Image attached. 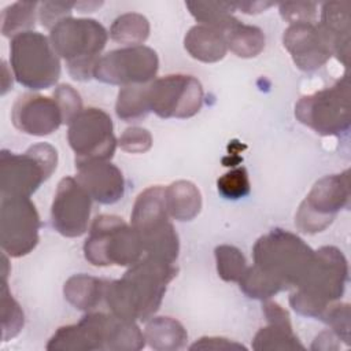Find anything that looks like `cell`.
I'll list each match as a JSON object with an SVG mask.
<instances>
[{
    "instance_id": "obj_1",
    "label": "cell",
    "mask_w": 351,
    "mask_h": 351,
    "mask_svg": "<svg viewBox=\"0 0 351 351\" xmlns=\"http://www.w3.org/2000/svg\"><path fill=\"white\" fill-rule=\"evenodd\" d=\"M177 273L176 263L143 255L119 280L107 281L104 303L119 318L147 322L159 310L166 288Z\"/></svg>"
},
{
    "instance_id": "obj_2",
    "label": "cell",
    "mask_w": 351,
    "mask_h": 351,
    "mask_svg": "<svg viewBox=\"0 0 351 351\" xmlns=\"http://www.w3.org/2000/svg\"><path fill=\"white\" fill-rule=\"evenodd\" d=\"M145 337L134 321L112 313L88 311L77 324L60 326L49 339V351H138Z\"/></svg>"
},
{
    "instance_id": "obj_3",
    "label": "cell",
    "mask_w": 351,
    "mask_h": 351,
    "mask_svg": "<svg viewBox=\"0 0 351 351\" xmlns=\"http://www.w3.org/2000/svg\"><path fill=\"white\" fill-rule=\"evenodd\" d=\"M348 281V262L333 245L314 251L313 261L289 295V306L300 315L319 319L325 310L340 300Z\"/></svg>"
},
{
    "instance_id": "obj_4",
    "label": "cell",
    "mask_w": 351,
    "mask_h": 351,
    "mask_svg": "<svg viewBox=\"0 0 351 351\" xmlns=\"http://www.w3.org/2000/svg\"><path fill=\"white\" fill-rule=\"evenodd\" d=\"M313 256L314 250L302 237L280 228L261 236L252 247L254 266L282 291L296 287Z\"/></svg>"
},
{
    "instance_id": "obj_5",
    "label": "cell",
    "mask_w": 351,
    "mask_h": 351,
    "mask_svg": "<svg viewBox=\"0 0 351 351\" xmlns=\"http://www.w3.org/2000/svg\"><path fill=\"white\" fill-rule=\"evenodd\" d=\"M108 40L106 27L90 18H64L49 33V41L77 81L93 78V71Z\"/></svg>"
},
{
    "instance_id": "obj_6",
    "label": "cell",
    "mask_w": 351,
    "mask_h": 351,
    "mask_svg": "<svg viewBox=\"0 0 351 351\" xmlns=\"http://www.w3.org/2000/svg\"><path fill=\"white\" fill-rule=\"evenodd\" d=\"M169 218L165 188L152 185L136 197L130 214V225L140 237L144 255L176 263L180 252V240Z\"/></svg>"
},
{
    "instance_id": "obj_7",
    "label": "cell",
    "mask_w": 351,
    "mask_h": 351,
    "mask_svg": "<svg viewBox=\"0 0 351 351\" xmlns=\"http://www.w3.org/2000/svg\"><path fill=\"white\" fill-rule=\"evenodd\" d=\"M144 248L138 234L123 218L112 214L97 215L84 243V256L93 266H128L138 262Z\"/></svg>"
},
{
    "instance_id": "obj_8",
    "label": "cell",
    "mask_w": 351,
    "mask_h": 351,
    "mask_svg": "<svg viewBox=\"0 0 351 351\" xmlns=\"http://www.w3.org/2000/svg\"><path fill=\"white\" fill-rule=\"evenodd\" d=\"M10 64L15 80L32 90L48 89L60 77V58L49 37L29 30L11 38Z\"/></svg>"
},
{
    "instance_id": "obj_9",
    "label": "cell",
    "mask_w": 351,
    "mask_h": 351,
    "mask_svg": "<svg viewBox=\"0 0 351 351\" xmlns=\"http://www.w3.org/2000/svg\"><path fill=\"white\" fill-rule=\"evenodd\" d=\"M58 151L48 143H38L23 154L0 152L1 197H30L56 170Z\"/></svg>"
},
{
    "instance_id": "obj_10",
    "label": "cell",
    "mask_w": 351,
    "mask_h": 351,
    "mask_svg": "<svg viewBox=\"0 0 351 351\" xmlns=\"http://www.w3.org/2000/svg\"><path fill=\"white\" fill-rule=\"evenodd\" d=\"M350 82L344 74L332 86L302 96L295 104L296 119L321 136H339L350 129Z\"/></svg>"
},
{
    "instance_id": "obj_11",
    "label": "cell",
    "mask_w": 351,
    "mask_h": 351,
    "mask_svg": "<svg viewBox=\"0 0 351 351\" xmlns=\"http://www.w3.org/2000/svg\"><path fill=\"white\" fill-rule=\"evenodd\" d=\"M350 170L325 176L313 185L300 203L295 225L303 233H319L332 225L340 210L350 207Z\"/></svg>"
},
{
    "instance_id": "obj_12",
    "label": "cell",
    "mask_w": 351,
    "mask_h": 351,
    "mask_svg": "<svg viewBox=\"0 0 351 351\" xmlns=\"http://www.w3.org/2000/svg\"><path fill=\"white\" fill-rule=\"evenodd\" d=\"M148 108L159 118L185 119L196 115L203 106V88L197 78L169 74L145 85Z\"/></svg>"
},
{
    "instance_id": "obj_13",
    "label": "cell",
    "mask_w": 351,
    "mask_h": 351,
    "mask_svg": "<svg viewBox=\"0 0 351 351\" xmlns=\"http://www.w3.org/2000/svg\"><path fill=\"white\" fill-rule=\"evenodd\" d=\"M67 141L75 154V162L110 160L118 140L111 117L101 108H82L67 129Z\"/></svg>"
},
{
    "instance_id": "obj_14",
    "label": "cell",
    "mask_w": 351,
    "mask_h": 351,
    "mask_svg": "<svg viewBox=\"0 0 351 351\" xmlns=\"http://www.w3.org/2000/svg\"><path fill=\"white\" fill-rule=\"evenodd\" d=\"M158 70L159 58L152 48L123 47L99 58L93 78L110 85H145L155 80Z\"/></svg>"
},
{
    "instance_id": "obj_15",
    "label": "cell",
    "mask_w": 351,
    "mask_h": 351,
    "mask_svg": "<svg viewBox=\"0 0 351 351\" xmlns=\"http://www.w3.org/2000/svg\"><path fill=\"white\" fill-rule=\"evenodd\" d=\"M41 222L30 197H1L0 243L5 255L21 258L38 244Z\"/></svg>"
},
{
    "instance_id": "obj_16",
    "label": "cell",
    "mask_w": 351,
    "mask_h": 351,
    "mask_svg": "<svg viewBox=\"0 0 351 351\" xmlns=\"http://www.w3.org/2000/svg\"><path fill=\"white\" fill-rule=\"evenodd\" d=\"M92 197L74 177L59 181L52 206L51 222L64 237H80L88 230Z\"/></svg>"
},
{
    "instance_id": "obj_17",
    "label": "cell",
    "mask_w": 351,
    "mask_h": 351,
    "mask_svg": "<svg viewBox=\"0 0 351 351\" xmlns=\"http://www.w3.org/2000/svg\"><path fill=\"white\" fill-rule=\"evenodd\" d=\"M282 44L293 63L303 71H315L333 55L332 41L319 23H291L282 34Z\"/></svg>"
},
{
    "instance_id": "obj_18",
    "label": "cell",
    "mask_w": 351,
    "mask_h": 351,
    "mask_svg": "<svg viewBox=\"0 0 351 351\" xmlns=\"http://www.w3.org/2000/svg\"><path fill=\"white\" fill-rule=\"evenodd\" d=\"M12 125L22 133L36 137L49 136L63 123L62 111L55 99L38 93H22L11 108Z\"/></svg>"
},
{
    "instance_id": "obj_19",
    "label": "cell",
    "mask_w": 351,
    "mask_h": 351,
    "mask_svg": "<svg viewBox=\"0 0 351 351\" xmlns=\"http://www.w3.org/2000/svg\"><path fill=\"white\" fill-rule=\"evenodd\" d=\"M77 181L89 193L92 200L101 204H114L125 193L122 171L110 160L75 162Z\"/></svg>"
},
{
    "instance_id": "obj_20",
    "label": "cell",
    "mask_w": 351,
    "mask_h": 351,
    "mask_svg": "<svg viewBox=\"0 0 351 351\" xmlns=\"http://www.w3.org/2000/svg\"><path fill=\"white\" fill-rule=\"evenodd\" d=\"M263 315L267 325L261 328L254 339L252 348L256 351H293L304 350L299 337L295 335L288 311L277 302L263 300Z\"/></svg>"
},
{
    "instance_id": "obj_21",
    "label": "cell",
    "mask_w": 351,
    "mask_h": 351,
    "mask_svg": "<svg viewBox=\"0 0 351 351\" xmlns=\"http://www.w3.org/2000/svg\"><path fill=\"white\" fill-rule=\"evenodd\" d=\"M319 25L332 41L333 55L344 66L350 56V4L347 1H328L321 8Z\"/></svg>"
},
{
    "instance_id": "obj_22",
    "label": "cell",
    "mask_w": 351,
    "mask_h": 351,
    "mask_svg": "<svg viewBox=\"0 0 351 351\" xmlns=\"http://www.w3.org/2000/svg\"><path fill=\"white\" fill-rule=\"evenodd\" d=\"M184 47L193 59L204 63L218 62L228 52L225 34L206 25L192 26L184 37Z\"/></svg>"
},
{
    "instance_id": "obj_23",
    "label": "cell",
    "mask_w": 351,
    "mask_h": 351,
    "mask_svg": "<svg viewBox=\"0 0 351 351\" xmlns=\"http://www.w3.org/2000/svg\"><path fill=\"white\" fill-rule=\"evenodd\" d=\"M165 203L169 215L176 221H192L200 213L202 195L193 182L180 180L165 188Z\"/></svg>"
},
{
    "instance_id": "obj_24",
    "label": "cell",
    "mask_w": 351,
    "mask_h": 351,
    "mask_svg": "<svg viewBox=\"0 0 351 351\" xmlns=\"http://www.w3.org/2000/svg\"><path fill=\"white\" fill-rule=\"evenodd\" d=\"M107 280L88 274L71 276L63 287L64 299L77 310L93 311L103 300Z\"/></svg>"
},
{
    "instance_id": "obj_25",
    "label": "cell",
    "mask_w": 351,
    "mask_h": 351,
    "mask_svg": "<svg viewBox=\"0 0 351 351\" xmlns=\"http://www.w3.org/2000/svg\"><path fill=\"white\" fill-rule=\"evenodd\" d=\"M144 337L158 351H176L185 347L188 333L181 322L171 317H152L147 321Z\"/></svg>"
},
{
    "instance_id": "obj_26",
    "label": "cell",
    "mask_w": 351,
    "mask_h": 351,
    "mask_svg": "<svg viewBox=\"0 0 351 351\" xmlns=\"http://www.w3.org/2000/svg\"><path fill=\"white\" fill-rule=\"evenodd\" d=\"M223 34L228 49L240 58H255L265 48L266 38L262 29L241 23L239 19Z\"/></svg>"
},
{
    "instance_id": "obj_27",
    "label": "cell",
    "mask_w": 351,
    "mask_h": 351,
    "mask_svg": "<svg viewBox=\"0 0 351 351\" xmlns=\"http://www.w3.org/2000/svg\"><path fill=\"white\" fill-rule=\"evenodd\" d=\"M185 5L199 25L214 27L222 33H225L237 21V18L233 16V12L236 11V4L233 3L186 1Z\"/></svg>"
},
{
    "instance_id": "obj_28",
    "label": "cell",
    "mask_w": 351,
    "mask_h": 351,
    "mask_svg": "<svg viewBox=\"0 0 351 351\" xmlns=\"http://www.w3.org/2000/svg\"><path fill=\"white\" fill-rule=\"evenodd\" d=\"M149 36L148 19L137 12H126L119 15L110 27V37L125 47L143 45Z\"/></svg>"
},
{
    "instance_id": "obj_29",
    "label": "cell",
    "mask_w": 351,
    "mask_h": 351,
    "mask_svg": "<svg viewBox=\"0 0 351 351\" xmlns=\"http://www.w3.org/2000/svg\"><path fill=\"white\" fill-rule=\"evenodd\" d=\"M38 15V3L16 1L1 11V33L4 37H15L32 30Z\"/></svg>"
},
{
    "instance_id": "obj_30",
    "label": "cell",
    "mask_w": 351,
    "mask_h": 351,
    "mask_svg": "<svg viewBox=\"0 0 351 351\" xmlns=\"http://www.w3.org/2000/svg\"><path fill=\"white\" fill-rule=\"evenodd\" d=\"M145 85L121 88L115 103V114L119 119L125 122H138L151 112L147 103Z\"/></svg>"
},
{
    "instance_id": "obj_31",
    "label": "cell",
    "mask_w": 351,
    "mask_h": 351,
    "mask_svg": "<svg viewBox=\"0 0 351 351\" xmlns=\"http://www.w3.org/2000/svg\"><path fill=\"white\" fill-rule=\"evenodd\" d=\"M218 276L228 282H239L247 270V261L243 252L229 244H221L214 250Z\"/></svg>"
},
{
    "instance_id": "obj_32",
    "label": "cell",
    "mask_w": 351,
    "mask_h": 351,
    "mask_svg": "<svg viewBox=\"0 0 351 351\" xmlns=\"http://www.w3.org/2000/svg\"><path fill=\"white\" fill-rule=\"evenodd\" d=\"M25 315L19 303L12 298L7 280L3 278L1 282V330L3 341H8L15 337L23 328Z\"/></svg>"
},
{
    "instance_id": "obj_33",
    "label": "cell",
    "mask_w": 351,
    "mask_h": 351,
    "mask_svg": "<svg viewBox=\"0 0 351 351\" xmlns=\"http://www.w3.org/2000/svg\"><path fill=\"white\" fill-rule=\"evenodd\" d=\"M239 287L244 295L251 299L267 300L282 289L267 276H265L256 266H248L244 276L239 281Z\"/></svg>"
},
{
    "instance_id": "obj_34",
    "label": "cell",
    "mask_w": 351,
    "mask_h": 351,
    "mask_svg": "<svg viewBox=\"0 0 351 351\" xmlns=\"http://www.w3.org/2000/svg\"><path fill=\"white\" fill-rule=\"evenodd\" d=\"M218 192L225 199H241L250 193L251 184L245 167H236L217 180Z\"/></svg>"
},
{
    "instance_id": "obj_35",
    "label": "cell",
    "mask_w": 351,
    "mask_h": 351,
    "mask_svg": "<svg viewBox=\"0 0 351 351\" xmlns=\"http://www.w3.org/2000/svg\"><path fill=\"white\" fill-rule=\"evenodd\" d=\"M330 326V330L347 346L350 344V304L335 302L319 318Z\"/></svg>"
},
{
    "instance_id": "obj_36",
    "label": "cell",
    "mask_w": 351,
    "mask_h": 351,
    "mask_svg": "<svg viewBox=\"0 0 351 351\" xmlns=\"http://www.w3.org/2000/svg\"><path fill=\"white\" fill-rule=\"evenodd\" d=\"M53 99L62 111L63 123L67 125L84 108L80 93L69 84H60L59 86H56L53 92Z\"/></svg>"
},
{
    "instance_id": "obj_37",
    "label": "cell",
    "mask_w": 351,
    "mask_h": 351,
    "mask_svg": "<svg viewBox=\"0 0 351 351\" xmlns=\"http://www.w3.org/2000/svg\"><path fill=\"white\" fill-rule=\"evenodd\" d=\"M118 144L121 149L129 154H144L152 145L151 133L140 126L128 128L119 137Z\"/></svg>"
},
{
    "instance_id": "obj_38",
    "label": "cell",
    "mask_w": 351,
    "mask_h": 351,
    "mask_svg": "<svg viewBox=\"0 0 351 351\" xmlns=\"http://www.w3.org/2000/svg\"><path fill=\"white\" fill-rule=\"evenodd\" d=\"M73 8H75V3H64V1L38 3V19L44 27L51 30L62 19L71 16Z\"/></svg>"
},
{
    "instance_id": "obj_39",
    "label": "cell",
    "mask_w": 351,
    "mask_h": 351,
    "mask_svg": "<svg viewBox=\"0 0 351 351\" xmlns=\"http://www.w3.org/2000/svg\"><path fill=\"white\" fill-rule=\"evenodd\" d=\"M280 15L284 21L291 23L298 22H315L317 16V4L308 1H296V3H281L278 5Z\"/></svg>"
},
{
    "instance_id": "obj_40",
    "label": "cell",
    "mask_w": 351,
    "mask_h": 351,
    "mask_svg": "<svg viewBox=\"0 0 351 351\" xmlns=\"http://www.w3.org/2000/svg\"><path fill=\"white\" fill-rule=\"evenodd\" d=\"M189 350H214V351H234V350H245V347L234 340H229L226 337H218V336H204L196 340Z\"/></svg>"
},
{
    "instance_id": "obj_41",
    "label": "cell",
    "mask_w": 351,
    "mask_h": 351,
    "mask_svg": "<svg viewBox=\"0 0 351 351\" xmlns=\"http://www.w3.org/2000/svg\"><path fill=\"white\" fill-rule=\"evenodd\" d=\"M335 340H340V339L332 330H325L315 337L311 348L313 350H337L339 346L335 344Z\"/></svg>"
},
{
    "instance_id": "obj_42",
    "label": "cell",
    "mask_w": 351,
    "mask_h": 351,
    "mask_svg": "<svg viewBox=\"0 0 351 351\" xmlns=\"http://www.w3.org/2000/svg\"><path fill=\"white\" fill-rule=\"evenodd\" d=\"M273 3H262V1H254V3H240L236 4V10H241L244 14H259L269 7H271Z\"/></svg>"
},
{
    "instance_id": "obj_43",
    "label": "cell",
    "mask_w": 351,
    "mask_h": 351,
    "mask_svg": "<svg viewBox=\"0 0 351 351\" xmlns=\"http://www.w3.org/2000/svg\"><path fill=\"white\" fill-rule=\"evenodd\" d=\"M12 86V77L8 75V69L5 62H3V80H1V95H4Z\"/></svg>"
},
{
    "instance_id": "obj_44",
    "label": "cell",
    "mask_w": 351,
    "mask_h": 351,
    "mask_svg": "<svg viewBox=\"0 0 351 351\" xmlns=\"http://www.w3.org/2000/svg\"><path fill=\"white\" fill-rule=\"evenodd\" d=\"M101 4L103 3H86V1H82V3H75V8L80 12H93Z\"/></svg>"
}]
</instances>
